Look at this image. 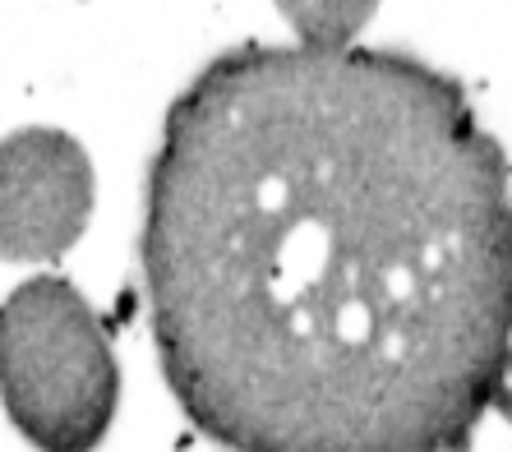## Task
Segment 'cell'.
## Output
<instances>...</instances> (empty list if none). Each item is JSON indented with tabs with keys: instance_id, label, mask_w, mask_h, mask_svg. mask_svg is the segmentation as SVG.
Returning a JSON list of instances; mask_svg holds the SVG:
<instances>
[{
	"instance_id": "277c9868",
	"label": "cell",
	"mask_w": 512,
	"mask_h": 452,
	"mask_svg": "<svg viewBox=\"0 0 512 452\" xmlns=\"http://www.w3.org/2000/svg\"><path fill=\"white\" fill-rule=\"evenodd\" d=\"M277 14H282L296 42L305 47H351L356 33L374 19L379 0H273Z\"/></svg>"
},
{
	"instance_id": "3957f363",
	"label": "cell",
	"mask_w": 512,
	"mask_h": 452,
	"mask_svg": "<svg viewBox=\"0 0 512 452\" xmlns=\"http://www.w3.org/2000/svg\"><path fill=\"white\" fill-rule=\"evenodd\" d=\"M93 217V162L65 130L0 139V259L47 263L74 250Z\"/></svg>"
},
{
	"instance_id": "6da1fadb",
	"label": "cell",
	"mask_w": 512,
	"mask_h": 452,
	"mask_svg": "<svg viewBox=\"0 0 512 452\" xmlns=\"http://www.w3.org/2000/svg\"><path fill=\"white\" fill-rule=\"evenodd\" d=\"M176 406L227 452H471L512 420V167L397 47L240 42L167 107L139 226Z\"/></svg>"
},
{
	"instance_id": "7a4b0ae2",
	"label": "cell",
	"mask_w": 512,
	"mask_h": 452,
	"mask_svg": "<svg viewBox=\"0 0 512 452\" xmlns=\"http://www.w3.org/2000/svg\"><path fill=\"white\" fill-rule=\"evenodd\" d=\"M0 402L37 452H93L120 402V365L84 291L28 277L0 305Z\"/></svg>"
}]
</instances>
